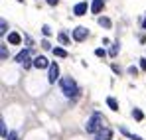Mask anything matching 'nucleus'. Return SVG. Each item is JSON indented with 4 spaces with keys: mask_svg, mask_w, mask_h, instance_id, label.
<instances>
[{
    "mask_svg": "<svg viewBox=\"0 0 146 140\" xmlns=\"http://www.w3.org/2000/svg\"><path fill=\"white\" fill-rule=\"evenodd\" d=\"M48 79H49V83H55V81L59 79V65H57V63H51V65H49Z\"/></svg>",
    "mask_w": 146,
    "mask_h": 140,
    "instance_id": "obj_5",
    "label": "nucleus"
},
{
    "mask_svg": "<svg viewBox=\"0 0 146 140\" xmlns=\"http://www.w3.org/2000/svg\"><path fill=\"white\" fill-rule=\"evenodd\" d=\"M128 73H130V75H136V73H138V69L132 65V67H128Z\"/></svg>",
    "mask_w": 146,
    "mask_h": 140,
    "instance_id": "obj_23",
    "label": "nucleus"
},
{
    "mask_svg": "<svg viewBox=\"0 0 146 140\" xmlns=\"http://www.w3.org/2000/svg\"><path fill=\"white\" fill-rule=\"evenodd\" d=\"M42 46L46 47V49H53V47L49 46V42H48V40H44V42H42Z\"/></svg>",
    "mask_w": 146,
    "mask_h": 140,
    "instance_id": "obj_24",
    "label": "nucleus"
},
{
    "mask_svg": "<svg viewBox=\"0 0 146 140\" xmlns=\"http://www.w3.org/2000/svg\"><path fill=\"white\" fill-rule=\"evenodd\" d=\"M121 132H122V134H126V136H128L130 140H142L140 136H138V134H130V132H128L126 128H121Z\"/></svg>",
    "mask_w": 146,
    "mask_h": 140,
    "instance_id": "obj_14",
    "label": "nucleus"
},
{
    "mask_svg": "<svg viewBox=\"0 0 146 140\" xmlns=\"http://www.w3.org/2000/svg\"><path fill=\"white\" fill-rule=\"evenodd\" d=\"M59 87H61V91H63L65 97H77L79 95V87H77L73 77H63L59 81Z\"/></svg>",
    "mask_w": 146,
    "mask_h": 140,
    "instance_id": "obj_1",
    "label": "nucleus"
},
{
    "mask_svg": "<svg viewBox=\"0 0 146 140\" xmlns=\"http://www.w3.org/2000/svg\"><path fill=\"white\" fill-rule=\"evenodd\" d=\"M0 57L2 59H8V47H6V44L0 46Z\"/></svg>",
    "mask_w": 146,
    "mask_h": 140,
    "instance_id": "obj_15",
    "label": "nucleus"
},
{
    "mask_svg": "<svg viewBox=\"0 0 146 140\" xmlns=\"http://www.w3.org/2000/svg\"><path fill=\"white\" fill-rule=\"evenodd\" d=\"M46 2H48L49 6H57V2H59V0H46Z\"/></svg>",
    "mask_w": 146,
    "mask_h": 140,
    "instance_id": "obj_26",
    "label": "nucleus"
},
{
    "mask_svg": "<svg viewBox=\"0 0 146 140\" xmlns=\"http://www.w3.org/2000/svg\"><path fill=\"white\" fill-rule=\"evenodd\" d=\"M20 2H22V0H20Z\"/></svg>",
    "mask_w": 146,
    "mask_h": 140,
    "instance_id": "obj_29",
    "label": "nucleus"
},
{
    "mask_svg": "<svg viewBox=\"0 0 146 140\" xmlns=\"http://www.w3.org/2000/svg\"><path fill=\"white\" fill-rule=\"evenodd\" d=\"M59 42H61L63 46H69V38H67L65 34H59Z\"/></svg>",
    "mask_w": 146,
    "mask_h": 140,
    "instance_id": "obj_20",
    "label": "nucleus"
},
{
    "mask_svg": "<svg viewBox=\"0 0 146 140\" xmlns=\"http://www.w3.org/2000/svg\"><path fill=\"white\" fill-rule=\"evenodd\" d=\"M97 22H99V26H101V28H107V30H111V26H113V22H111L107 16H99Z\"/></svg>",
    "mask_w": 146,
    "mask_h": 140,
    "instance_id": "obj_10",
    "label": "nucleus"
},
{
    "mask_svg": "<svg viewBox=\"0 0 146 140\" xmlns=\"http://www.w3.org/2000/svg\"><path fill=\"white\" fill-rule=\"evenodd\" d=\"M51 51H53V55H57V57H67V51H65L63 47H53Z\"/></svg>",
    "mask_w": 146,
    "mask_h": 140,
    "instance_id": "obj_13",
    "label": "nucleus"
},
{
    "mask_svg": "<svg viewBox=\"0 0 146 140\" xmlns=\"http://www.w3.org/2000/svg\"><path fill=\"white\" fill-rule=\"evenodd\" d=\"M95 55H97V57H107V51H105V47H97V49H95Z\"/></svg>",
    "mask_w": 146,
    "mask_h": 140,
    "instance_id": "obj_17",
    "label": "nucleus"
},
{
    "mask_svg": "<svg viewBox=\"0 0 146 140\" xmlns=\"http://www.w3.org/2000/svg\"><path fill=\"white\" fill-rule=\"evenodd\" d=\"M142 28H144V30H146V18H144V22H142Z\"/></svg>",
    "mask_w": 146,
    "mask_h": 140,
    "instance_id": "obj_28",
    "label": "nucleus"
},
{
    "mask_svg": "<svg viewBox=\"0 0 146 140\" xmlns=\"http://www.w3.org/2000/svg\"><path fill=\"white\" fill-rule=\"evenodd\" d=\"M6 140H18V134H16V132H10V134H8V138Z\"/></svg>",
    "mask_w": 146,
    "mask_h": 140,
    "instance_id": "obj_22",
    "label": "nucleus"
},
{
    "mask_svg": "<svg viewBox=\"0 0 146 140\" xmlns=\"http://www.w3.org/2000/svg\"><path fill=\"white\" fill-rule=\"evenodd\" d=\"M0 130H2V138L6 140V138H8V132H6V124H4V120H0Z\"/></svg>",
    "mask_w": 146,
    "mask_h": 140,
    "instance_id": "obj_18",
    "label": "nucleus"
},
{
    "mask_svg": "<svg viewBox=\"0 0 146 140\" xmlns=\"http://www.w3.org/2000/svg\"><path fill=\"white\" fill-rule=\"evenodd\" d=\"M42 30H44V34H46V36H49V34H51V30H49V26H44Z\"/></svg>",
    "mask_w": 146,
    "mask_h": 140,
    "instance_id": "obj_25",
    "label": "nucleus"
},
{
    "mask_svg": "<svg viewBox=\"0 0 146 140\" xmlns=\"http://www.w3.org/2000/svg\"><path fill=\"white\" fill-rule=\"evenodd\" d=\"M107 105H109V109H111V111H119V103H117V99L109 97V99H107Z\"/></svg>",
    "mask_w": 146,
    "mask_h": 140,
    "instance_id": "obj_12",
    "label": "nucleus"
},
{
    "mask_svg": "<svg viewBox=\"0 0 146 140\" xmlns=\"http://www.w3.org/2000/svg\"><path fill=\"white\" fill-rule=\"evenodd\" d=\"M140 67H142V69H146V59H142V61H140Z\"/></svg>",
    "mask_w": 146,
    "mask_h": 140,
    "instance_id": "obj_27",
    "label": "nucleus"
},
{
    "mask_svg": "<svg viewBox=\"0 0 146 140\" xmlns=\"http://www.w3.org/2000/svg\"><path fill=\"white\" fill-rule=\"evenodd\" d=\"M16 61H18L20 65H24V67L34 65V61H30V49H22V51L16 55Z\"/></svg>",
    "mask_w": 146,
    "mask_h": 140,
    "instance_id": "obj_3",
    "label": "nucleus"
},
{
    "mask_svg": "<svg viewBox=\"0 0 146 140\" xmlns=\"http://www.w3.org/2000/svg\"><path fill=\"white\" fill-rule=\"evenodd\" d=\"M6 30H8V22H6V20H2V22H0V34L4 36V34H6Z\"/></svg>",
    "mask_w": 146,
    "mask_h": 140,
    "instance_id": "obj_19",
    "label": "nucleus"
},
{
    "mask_svg": "<svg viewBox=\"0 0 146 140\" xmlns=\"http://www.w3.org/2000/svg\"><path fill=\"white\" fill-rule=\"evenodd\" d=\"M49 65H51V63L48 61V57H44V55H38V57L34 59V67H38V69H46V67L49 69Z\"/></svg>",
    "mask_w": 146,
    "mask_h": 140,
    "instance_id": "obj_6",
    "label": "nucleus"
},
{
    "mask_svg": "<svg viewBox=\"0 0 146 140\" xmlns=\"http://www.w3.org/2000/svg\"><path fill=\"white\" fill-rule=\"evenodd\" d=\"M87 36H89V30L83 28V26H79V28L73 30V40H75V42H83V40H87Z\"/></svg>",
    "mask_w": 146,
    "mask_h": 140,
    "instance_id": "obj_4",
    "label": "nucleus"
},
{
    "mask_svg": "<svg viewBox=\"0 0 146 140\" xmlns=\"http://www.w3.org/2000/svg\"><path fill=\"white\" fill-rule=\"evenodd\" d=\"M132 117L136 118V120H142L144 115H142V111H140V109H134V111H132Z\"/></svg>",
    "mask_w": 146,
    "mask_h": 140,
    "instance_id": "obj_16",
    "label": "nucleus"
},
{
    "mask_svg": "<svg viewBox=\"0 0 146 140\" xmlns=\"http://www.w3.org/2000/svg\"><path fill=\"white\" fill-rule=\"evenodd\" d=\"M103 122H105V117H103L101 113H95L93 117L87 120L85 130H87V132H91V134H99V132L103 130Z\"/></svg>",
    "mask_w": 146,
    "mask_h": 140,
    "instance_id": "obj_2",
    "label": "nucleus"
},
{
    "mask_svg": "<svg viewBox=\"0 0 146 140\" xmlns=\"http://www.w3.org/2000/svg\"><path fill=\"white\" fill-rule=\"evenodd\" d=\"M103 6H105V0H93V2H91V12H93V14H101Z\"/></svg>",
    "mask_w": 146,
    "mask_h": 140,
    "instance_id": "obj_8",
    "label": "nucleus"
},
{
    "mask_svg": "<svg viewBox=\"0 0 146 140\" xmlns=\"http://www.w3.org/2000/svg\"><path fill=\"white\" fill-rule=\"evenodd\" d=\"M85 12H87V2H79V4L73 6V14L75 16H83Z\"/></svg>",
    "mask_w": 146,
    "mask_h": 140,
    "instance_id": "obj_7",
    "label": "nucleus"
},
{
    "mask_svg": "<svg viewBox=\"0 0 146 140\" xmlns=\"http://www.w3.org/2000/svg\"><path fill=\"white\" fill-rule=\"evenodd\" d=\"M117 53H119V44H115V46L111 47V53H109V55H111V57H115Z\"/></svg>",
    "mask_w": 146,
    "mask_h": 140,
    "instance_id": "obj_21",
    "label": "nucleus"
},
{
    "mask_svg": "<svg viewBox=\"0 0 146 140\" xmlns=\"http://www.w3.org/2000/svg\"><path fill=\"white\" fill-rule=\"evenodd\" d=\"M8 42H10V44H20V42H22V36H20L18 32H10V34H8Z\"/></svg>",
    "mask_w": 146,
    "mask_h": 140,
    "instance_id": "obj_11",
    "label": "nucleus"
},
{
    "mask_svg": "<svg viewBox=\"0 0 146 140\" xmlns=\"http://www.w3.org/2000/svg\"><path fill=\"white\" fill-rule=\"evenodd\" d=\"M111 138H113V130H111V128H103V130L97 134L95 140H111Z\"/></svg>",
    "mask_w": 146,
    "mask_h": 140,
    "instance_id": "obj_9",
    "label": "nucleus"
}]
</instances>
